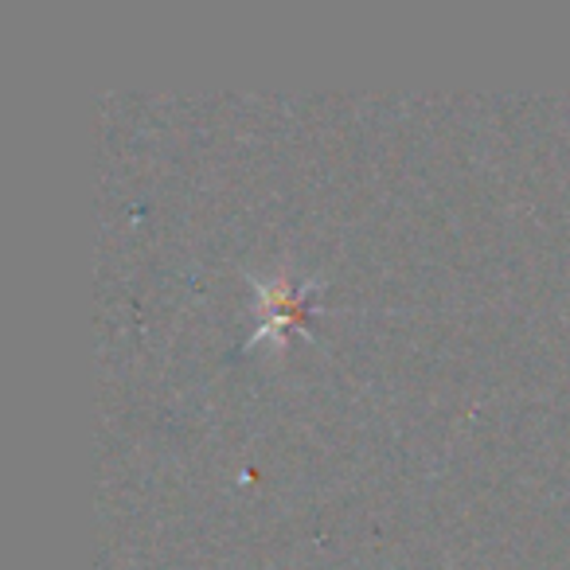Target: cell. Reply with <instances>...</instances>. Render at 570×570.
I'll use <instances>...</instances> for the list:
<instances>
[{
	"mask_svg": "<svg viewBox=\"0 0 570 570\" xmlns=\"http://www.w3.org/2000/svg\"><path fill=\"white\" fill-rule=\"evenodd\" d=\"M250 289L258 297L262 325L250 333V344L266 341H285V333H305L313 336V309H317V294L325 289V282H305L294 285L289 277H250Z\"/></svg>",
	"mask_w": 570,
	"mask_h": 570,
	"instance_id": "6da1fadb",
	"label": "cell"
}]
</instances>
